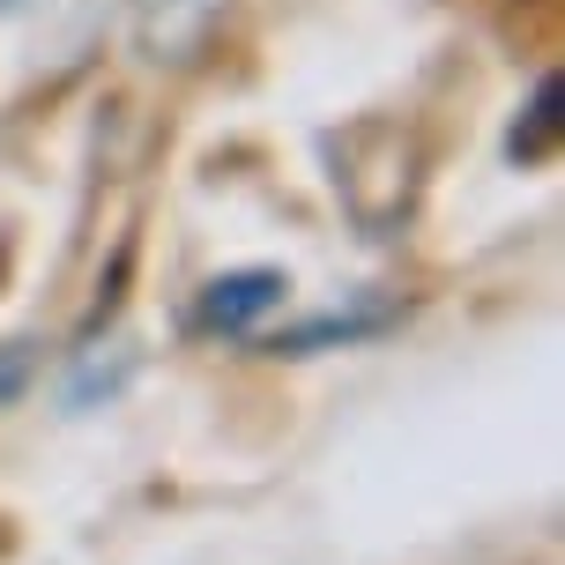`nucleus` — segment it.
<instances>
[{"instance_id":"nucleus-1","label":"nucleus","mask_w":565,"mask_h":565,"mask_svg":"<svg viewBox=\"0 0 565 565\" xmlns=\"http://www.w3.org/2000/svg\"><path fill=\"white\" fill-rule=\"evenodd\" d=\"M282 298H290V276H282V268H231V276H216L209 290H201L194 320L209 328V335H246V328L268 320Z\"/></svg>"},{"instance_id":"nucleus-2","label":"nucleus","mask_w":565,"mask_h":565,"mask_svg":"<svg viewBox=\"0 0 565 565\" xmlns=\"http://www.w3.org/2000/svg\"><path fill=\"white\" fill-rule=\"evenodd\" d=\"M127 8H135V45L164 67L194 60L209 23H216V0H127Z\"/></svg>"},{"instance_id":"nucleus-3","label":"nucleus","mask_w":565,"mask_h":565,"mask_svg":"<svg viewBox=\"0 0 565 565\" xmlns=\"http://www.w3.org/2000/svg\"><path fill=\"white\" fill-rule=\"evenodd\" d=\"M558 97H565L558 75H543L536 97H529V119L507 135V157H513V164H543V157H551V141H558Z\"/></svg>"},{"instance_id":"nucleus-4","label":"nucleus","mask_w":565,"mask_h":565,"mask_svg":"<svg viewBox=\"0 0 565 565\" xmlns=\"http://www.w3.org/2000/svg\"><path fill=\"white\" fill-rule=\"evenodd\" d=\"M380 328H387V312H358V320L328 312V320H312V328H290V335H276L268 350H276V358H312V350H328V342H358V335H380Z\"/></svg>"},{"instance_id":"nucleus-5","label":"nucleus","mask_w":565,"mask_h":565,"mask_svg":"<svg viewBox=\"0 0 565 565\" xmlns=\"http://www.w3.org/2000/svg\"><path fill=\"white\" fill-rule=\"evenodd\" d=\"M23 365H30V342H8V358H0V402L23 387Z\"/></svg>"}]
</instances>
